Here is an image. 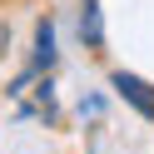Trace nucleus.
<instances>
[{
  "mask_svg": "<svg viewBox=\"0 0 154 154\" xmlns=\"http://www.w3.org/2000/svg\"><path fill=\"white\" fill-rule=\"evenodd\" d=\"M5 45H10V25L0 20V55H5Z\"/></svg>",
  "mask_w": 154,
  "mask_h": 154,
  "instance_id": "4",
  "label": "nucleus"
},
{
  "mask_svg": "<svg viewBox=\"0 0 154 154\" xmlns=\"http://www.w3.org/2000/svg\"><path fill=\"white\" fill-rule=\"evenodd\" d=\"M55 60V25H50V15H45L40 25H35V65H50Z\"/></svg>",
  "mask_w": 154,
  "mask_h": 154,
  "instance_id": "3",
  "label": "nucleus"
},
{
  "mask_svg": "<svg viewBox=\"0 0 154 154\" xmlns=\"http://www.w3.org/2000/svg\"><path fill=\"white\" fill-rule=\"evenodd\" d=\"M109 85H114V90H119V100H129L134 109L144 114V119H154V90H149V85L139 80V75H124V70H119V75H114V80H109Z\"/></svg>",
  "mask_w": 154,
  "mask_h": 154,
  "instance_id": "1",
  "label": "nucleus"
},
{
  "mask_svg": "<svg viewBox=\"0 0 154 154\" xmlns=\"http://www.w3.org/2000/svg\"><path fill=\"white\" fill-rule=\"evenodd\" d=\"M80 40L90 45V50L104 40V25H100V5H94V0H80Z\"/></svg>",
  "mask_w": 154,
  "mask_h": 154,
  "instance_id": "2",
  "label": "nucleus"
}]
</instances>
